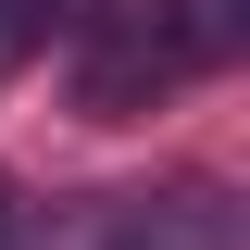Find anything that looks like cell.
Wrapping results in <instances>:
<instances>
[{"label": "cell", "instance_id": "cell-1", "mask_svg": "<svg viewBox=\"0 0 250 250\" xmlns=\"http://www.w3.org/2000/svg\"><path fill=\"white\" fill-rule=\"evenodd\" d=\"M175 75H188V62L163 50V25H113V38L88 50V88H75V100H88V113L113 125V113H138V100H163Z\"/></svg>", "mask_w": 250, "mask_h": 250}, {"label": "cell", "instance_id": "cell-3", "mask_svg": "<svg viewBox=\"0 0 250 250\" xmlns=\"http://www.w3.org/2000/svg\"><path fill=\"white\" fill-rule=\"evenodd\" d=\"M38 38H50V0H0V75H13V62H25Z\"/></svg>", "mask_w": 250, "mask_h": 250}, {"label": "cell", "instance_id": "cell-4", "mask_svg": "<svg viewBox=\"0 0 250 250\" xmlns=\"http://www.w3.org/2000/svg\"><path fill=\"white\" fill-rule=\"evenodd\" d=\"M13 238H25V213H13V188H0V250H13Z\"/></svg>", "mask_w": 250, "mask_h": 250}, {"label": "cell", "instance_id": "cell-2", "mask_svg": "<svg viewBox=\"0 0 250 250\" xmlns=\"http://www.w3.org/2000/svg\"><path fill=\"white\" fill-rule=\"evenodd\" d=\"M163 50L175 62H238L250 50V0H175L163 13Z\"/></svg>", "mask_w": 250, "mask_h": 250}]
</instances>
